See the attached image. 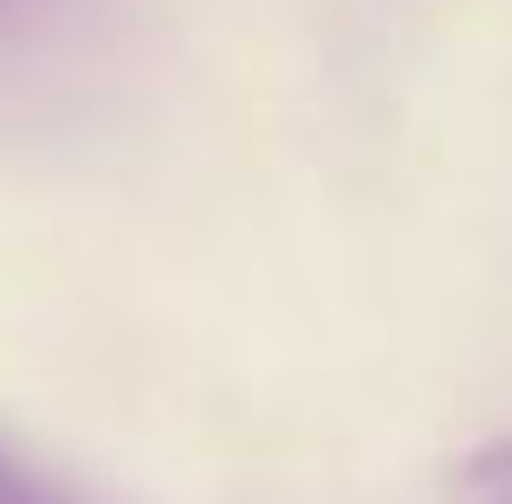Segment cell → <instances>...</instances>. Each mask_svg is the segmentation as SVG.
Wrapping results in <instances>:
<instances>
[{
    "label": "cell",
    "instance_id": "6da1fadb",
    "mask_svg": "<svg viewBox=\"0 0 512 504\" xmlns=\"http://www.w3.org/2000/svg\"><path fill=\"white\" fill-rule=\"evenodd\" d=\"M445 504H512V429L479 437V446L445 471Z\"/></svg>",
    "mask_w": 512,
    "mask_h": 504
},
{
    "label": "cell",
    "instance_id": "7a4b0ae2",
    "mask_svg": "<svg viewBox=\"0 0 512 504\" xmlns=\"http://www.w3.org/2000/svg\"><path fill=\"white\" fill-rule=\"evenodd\" d=\"M0 504H76V496H68V488H51L34 462H17L9 446H0Z\"/></svg>",
    "mask_w": 512,
    "mask_h": 504
},
{
    "label": "cell",
    "instance_id": "3957f363",
    "mask_svg": "<svg viewBox=\"0 0 512 504\" xmlns=\"http://www.w3.org/2000/svg\"><path fill=\"white\" fill-rule=\"evenodd\" d=\"M17 9H26V0H0V17H17Z\"/></svg>",
    "mask_w": 512,
    "mask_h": 504
}]
</instances>
